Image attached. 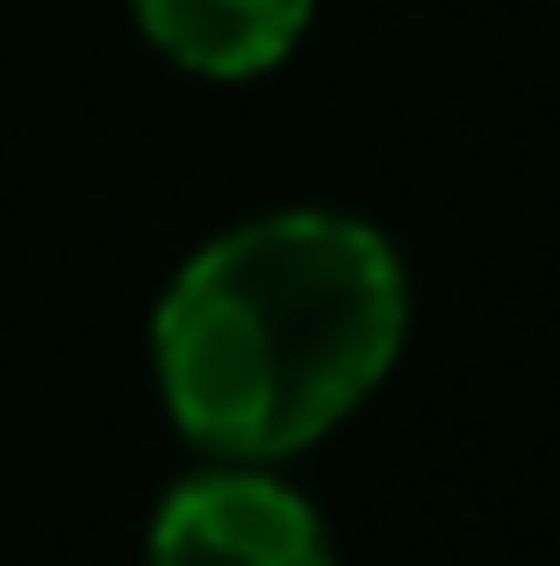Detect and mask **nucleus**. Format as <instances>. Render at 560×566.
<instances>
[{
    "instance_id": "nucleus-1",
    "label": "nucleus",
    "mask_w": 560,
    "mask_h": 566,
    "mask_svg": "<svg viewBox=\"0 0 560 566\" xmlns=\"http://www.w3.org/2000/svg\"><path fill=\"white\" fill-rule=\"evenodd\" d=\"M409 331L395 244L338 208H273L187 251L152 308V380L209 459H280L331 438Z\"/></svg>"
},
{
    "instance_id": "nucleus-2",
    "label": "nucleus",
    "mask_w": 560,
    "mask_h": 566,
    "mask_svg": "<svg viewBox=\"0 0 560 566\" xmlns=\"http://www.w3.org/2000/svg\"><path fill=\"white\" fill-rule=\"evenodd\" d=\"M144 566H338V553L302 488L252 459H209L158 495Z\"/></svg>"
},
{
    "instance_id": "nucleus-3",
    "label": "nucleus",
    "mask_w": 560,
    "mask_h": 566,
    "mask_svg": "<svg viewBox=\"0 0 560 566\" xmlns=\"http://www.w3.org/2000/svg\"><path fill=\"white\" fill-rule=\"evenodd\" d=\"M144 43L195 80H259L302 43L317 0H129Z\"/></svg>"
}]
</instances>
